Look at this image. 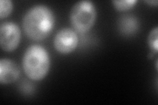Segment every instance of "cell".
<instances>
[{
    "label": "cell",
    "mask_w": 158,
    "mask_h": 105,
    "mask_svg": "<svg viewBox=\"0 0 158 105\" xmlns=\"http://www.w3.org/2000/svg\"><path fill=\"white\" fill-rule=\"evenodd\" d=\"M50 67V58L46 49L40 45L30 46L24 53L23 68L32 80L40 81L46 77Z\"/></svg>",
    "instance_id": "2"
},
{
    "label": "cell",
    "mask_w": 158,
    "mask_h": 105,
    "mask_svg": "<svg viewBox=\"0 0 158 105\" xmlns=\"http://www.w3.org/2000/svg\"><path fill=\"white\" fill-rule=\"evenodd\" d=\"M19 76L20 69L15 62L9 59L0 60V83H12L17 80Z\"/></svg>",
    "instance_id": "6"
},
{
    "label": "cell",
    "mask_w": 158,
    "mask_h": 105,
    "mask_svg": "<svg viewBox=\"0 0 158 105\" xmlns=\"http://www.w3.org/2000/svg\"><path fill=\"white\" fill-rule=\"evenodd\" d=\"M13 8V2L10 0H0V18L7 17Z\"/></svg>",
    "instance_id": "10"
},
{
    "label": "cell",
    "mask_w": 158,
    "mask_h": 105,
    "mask_svg": "<svg viewBox=\"0 0 158 105\" xmlns=\"http://www.w3.org/2000/svg\"><path fill=\"white\" fill-rule=\"evenodd\" d=\"M78 43V38L74 30L69 28L61 29L55 36L53 46L61 54L67 55L76 49Z\"/></svg>",
    "instance_id": "5"
},
{
    "label": "cell",
    "mask_w": 158,
    "mask_h": 105,
    "mask_svg": "<svg viewBox=\"0 0 158 105\" xmlns=\"http://www.w3.org/2000/svg\"><path fill=\"white\" fill-rule=\"evenodd\" d=\"M145 2L148 4L151 5V6H154L156 7H157V0H154V1H152V0H151V1H145Z\"/></svg>",
    "instance_id": "11"
},
{
    "label": "cell",
    "mask_w": 158,
    "mask_h": 105,
    "mask_svg": "<svg viewBox=\"0 0 158 105\" xmlns=\"http://www.w3.org/2000/svg\"><path fill=\"white\" fill-rule=\"evenodd\" d=\"M148 43L153 53L157 54L158 51V28L156 26L150 31L148 36Z\"/></svg>",
    "instance_id": "9"
},
{
    "label": "cell",
    "mask_w": 158,
    "mask_h": 105,
    "mask_svg": "<svg viewBox=\"0 0 158 105\" xmlns=\"http://www.w3.org/2000/svg\"><path fill=\"white\" fill-rule=\"evenodd\" d=\"M21 30L17 24L5 22L0 25V46L3 51L12 52L15 50L21 42Z\"/></svg>",
    "instance_id": "4"
},
{
    "label": "cell",
    "mask_w": 158,
    "mask_h": 105,
    "mask_svg": "<svg viewBox=\"0 0 158 105\" xmlns=\"http://www.w3.org/2000/svg\"><path fill=\"white\" fill-rule=\"evenodd\" d=\"M55 22L56 18L52 10L44 5H37L24 14L23 28L32 40L42 41L51 34Z\"/></svg>",
    "instance_id": "1"
},
{
    "label": "cell",
    "mask_w": 158,
    "mask_h": 105,
    "mask_svg": "<svg viewBox=\"0 0 158 105\" xmlns=\"http://www.w3.org/2000/svg\"><path fill=\"white\" fill-rule=\"evenodd\" d=\"M119 31L124 35H132L138 31L139 22L138 19L131 14L123 15L118 22Z\"/></svg>",
    "instance_id": "7"
},
{
    "label": "cell",
    "mask_w": 158,
    "mask_h": 105,
    "mask_svg": "<svg viewBox=\"0 0 158 105\" xmlns=\"http://www.w3.org/2000/svg\"><path fill=\"white\" fill-rule=\"evenodd\" d=\"M97 17L96 9L90 1L82 0L72 7L69 18L74 30L86 33L92 28Z\"/></svg>",
    "instance_id": "3"
},
{
    "label": "cell",
    "mask_w": 158,
    "mask_h": 105,
    "mask_svg": "<svg viewBox=\"0 0 158 105\" xmlns=\"http://www.w3.org/2000/svg\"><path fill=\"white\" fill-rule=\"evenodd\" d=\"M137 3L136 0H113V7L118 11H127L131 9Z\"/></svg>",
    "instance_id": "8"
}]
</instances>
